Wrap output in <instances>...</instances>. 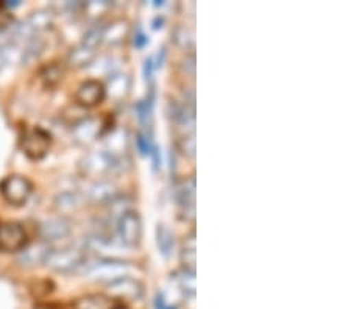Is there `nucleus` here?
Masks as SVG:
<instances>
[{
    "label": "nucleus",
    "instance_id": "nucleus-26",
    "mask_svg": "<svg viewBox=\"0 0 351 309\" xmlns=\"http://www.w3.org/2000/svg\"><path fill=\"white\" fill-rule=\"evenodd\" d=\"M178 149L181 153L188 158H194L195 156V136L194 134H184L178 140Z\"/></svg>",
    "mask_w": 351,
    "mask_h": 309
},
{
    "label": "nucleus",
    "instance_id": "nucleus-3",
    "mask_svg": "<svg viewBox=\"0 0 351 309\" xmlns=\"http://www.w3.org/2000/svg\"><path fill=\"white\" fill-rule=\"evenodd\" d=\"M121 156L116 158V156L110 155L106 150H94L83 156L80 162V171L83 175L99 178L114 172L116 169H121Z\"/></svg>",
    "mask_w": 351,
    "mask_h": 309
},
{
    "label": "nucleus",
    "instance_id": "nucleus-15",
    "mask_svg": "<svg viewBox=\"0 0 351 309\" xmlns=\"http://www.w3.org/2000/svg\"><path fill=\"white\" fill-rule=\"evenodd\" d=\"M73 309H121L122 303L106 294L83 295L72 303Z\"/></svg>",
    "mask_w": 351,
    "mask_h": 309
},
{
    "label": "nucleus",
    "instance_id": "nucleus-12",
    "mask_svg": "<svg viewBox=\"0 0 351 309\" xmlns=\"http://www.w3.org/2000/svg\"><path fill=\"white\" fill-rule=\"evenodd\" d=\"M177 200L181 206L184 219L189 222L195 221V177L184 178L177 186Z\"/></svg>",
    "mask_w": 351,
    "mask_h": 309
},
{
    "label": "nucleus",
    "instance_id": "nucleus-4",
    "mask_svg": "<svg viewBox=\"0 0 351 309\" xmlns=\"http://www.w3.org/2000/svg\"><path fill=\"white\" fill-rule=\"evenodd\" d=\"M116 232L119 240L125 247L139 245L143 238V222H141L139 212L134 210L123 212L116 222Z\"/></svg>",
    "mask_w": 351,
    "mask_h": 309
},
{
    "label": "nucleus",
    "instance_id": "nucleus-22",
    "mask_svg": "<svg viewBox=\"0 0 351 309\" xmlns=\"http://www.w3.org/2000/svg\"><path fill=\"white\" fill-rule=\"evenodd\" d=\"M172 41L177 44L180 49L192 50L194 47V35H192L191 28L186 25H177L172 32Z\"/></svg>",
    "mask_w": 351,
    "mask_h": 309
},
{
    "label": "nucleus",
    "instance_id": "nucleus-16",
    "mask_svg": "<svg viewBox=\"0 0 351 309\" xmlns=\"http://www.w3.org/2000/svg\"><path fill=\"white\" fill-rule=\"evenodd\" d=\"M106 88V97H111L112 100H122L125 99L130 89H132V78L128 74H116L110 77L108 86Z\"/></svg>",
    "mask_w": 351,
    "mask_h": 309
},
{
    "label": "nucleus",
    "instance_id": "nucleus-28",
    "mask_svg": "<svg viewBox=\"0 0 351 309\" xmlns=\"http://www.w3.org/2000/svg\"><path fill=\"white\" fill-rule=\"evenodd\" d=\"M61 78H63V71H61L58 66H50L44 74V80L49 86H53V84L58 83Z\"/></svg>",
    "mask_w": 351,
    "mask_h": 309
},
{
    "label": "nucleus",
    "instance_id": "nucleus-7",
    "mask_svg": "<svg viewBox=\"0 0 351 309\" xmlns=\"http://www.w3.org/2000/svg\"><path fill=\"white\" fill-rule=\"evenodd\" d=\"M106 99L105 84L95 78L83 82L75 92V102L83 108H94Z\"/></svg>",
    "mask_w": 351,
    "mask_h": 309
},
{
    "label": "nucleus",
    "instance_id": "nucleus-6",
    "mask_svg": "<svg viewBox=\"0 0 351 309\" xmlns=\"http://www.w3.org/2000/svg\"><path fill=\"white\" fill-rule=\"evenodd\" d=\"M52 145V136L41 127H33L22 138V150L33 161L43 160Z\"/></svg>",
    "mask_w": 351,
    "mask_h": 309
},
{
    "label": "nucleus",
    "instance_id": "nucleus-19",
    "mask_svg": "<svg viewBox=\"0 0 351 309\" xmlns=\"http://www.w3.org/2000/svg\"><path fill=\"white\" fill-rule=\"evenodd\" d=\"M45 39L41 35H36L28 39L24 44H22V58L21 63L22 64H30L33 61L38 60L39 56L43 55V52L45 50Z\"/></svg>",
    "mask_w": 351,
    "mask_h": 309
},
{
    "label": "nucleus",
    "instance_id": "nucleus-25",
    "mask_svg": "<svg viewBox=\"0 0 351 309\" xmlns=\"http://www.w3.org/2000/svg\"><path fill=\"white\" fill-rule=\"evenodd\" d=\"M104 30H105V24H95L90 28H88V32L84 33V36L82 39L83 46H86L89 49H97L101 41H104Z\"/></svg>",
    "mask_w": 351,
    "mask_h": 309
},
{
    "label": "nucleus",
    "instance_id": "nucleus-20",
    "mask_svg": "<svg viewBox=\"0 0 351 309\" xmlns=\"http://www.w3.org/2000/svg\"><path fill=\"white\" fill-rule=\"evenodd\" d=\"M127 33H128L127 21H123V19L112 21L111 24L105 25L104 41H101V42L108 44V46H116V44L122 42L123 39H125Z\"/></svg>",
    "mask_w": 351,
    "mask_h": 309
},
{
    "label": "nucleus",
    "instance_id": "nucleus-29",
    "mask_svg": "<svg viewBox=\"0 0 351 309\" xmlns=\"http://www.w3.org/2000/svg\"><path fill=\"white\" fill-rule=\"evenodd\" d=\"M181 284H183V289L186 294H191L194 297L195 294V273L183 272V277H181Z\"/></svg>",
    "mask_w": 351,
    "mask_h": 309
},
{
    "label": "nucleus",
    "instance_id": "nucleus-13",
    "mask_svg": "<svg viewBox=\"0 0 351 309\" xmlns=\"http://www.w3.org/2000/svg\"><path fill=\"white\" fill-rule=\"evenodd\" d=\"M117 197L116 184L110 180H95L86 189V199L93 203L108 205Z\"/></svg>",
    "mask_w": 351,
    "mask_h": 309
},
{
    "label": "nucleus",
    "instance_id": "nucleus-11",
    "mask_svg": "<svg viewBox=\"0 0 351 309\" xmlns=\"http://www.w3.org/2000/svg\"><path fill=\"white\" fill-rule=\"evenodd\" d=\"M108 292L112 299L116 300L138 301L144 295V288L138 280L125 277L108 284Z\"/></svg>",
    "mask_w": 351,
    "mask_h": 309
},
{
    "label": "nucleus",
    "instance_id": "nucleus-14",
    "mask_svg": "<svg viewBox=\"0 0 351 309\" xmlns=\"http://www.w3.org/2000/svg\"><path fill=\"white\" fill-rule=\"evenodd\" d=\"M50 251H52V247H50V244L41 240V243L24 247V249L21 250L18 261L21 266H24V267H35V266H39V264L45 262Z\"/></svg>",
    "mask_w": 351,
    "mask_h": 309
},
{
    "label": "nucleus",
    "instance_id": "nucleus-5",
    "mask_svg": "<svg viewBox=\"0 0 351 309\" xmlns=\"http://www.w3.org/2000/svg\"><path fill=\"white\" fill-rule=\"evenodd\" d=\"M0 193L3 199L11 205L21 206L30 199L33 193V183L27 177L22 175H10L2 180L0 183Z\"/></svg>",
    "mask_w": 351,
    "mask_h": 309
},
{
    "label": "nucleus",
    "instance_id": "nucleus-2",
    "mask_svg": "<svg viewBox=\"0 0 351 309\" xmlns=\"http://www.w3.org/2000/svg\"><path fill=\"white\" fill-rule=\"evenodd\" d=\"M130 266L123 260H100L84 269V278L94 283L111 284L128 277Z\"/></svg>",
    "mask_w": 351,
    "mask_h": 309
},
{
    "label": "nucleus",
    "instance_id": "nucleus-17",
    "mask_svg": "<svg viewBox=\"0 0 351 309\" xmlns=\"http://www.w3.org/2000/svg\"><path fill=\"white\" fill-rule=\"evenodd\" d=\"M83 203L82 194H78L77 190H63L53 199V206L55 210L61 212V214H67V212H72L78 210Z\"/></svg>",
    "mask_w": 351,
    "mask_h": 309
},
{
    "label": "nucleus",
    "instance_id": "nucleus-23",
    "mask_svg": "<svg viewBox=\"0 0 351 309\" xmlns=\"http://www.w3.org/2000/svg\"><path fill=\"white\" fill-rule=\"evenodd\" d=\"M156 239H158V249L162 253L164 256L171 255L173 249V234L171 230H169L166 225H158L156 228Z\"/></svg>",
    "mask_w": 351,
    "mask_h": 309
},
{
    "label": "nucleus",
    "instance_id": "nucleus-27",
    "mask_svg": "<svg viewBox=\"0 0 351 309\" xmlns=\"http://www.w3.org/2000/svg\"><path fill=\"white\" fill-rule=\"evenodd\" d=\"M110 8L108 2H88L83 3V13L88 16V18L97 19L99 16Z\"/></svg>",
    "mask_w": 351,
    "mask_h": 309
},
{
    "label": "nucleus",
    "instance_id": "nucleus-21",
    "mask_svg": "<svg viewBox=\"0 0 351 309\" xmlns=\"http://www.w3.org/2000/svg\"><path fill=\"white\" fill-rule=\"evenodd\" d=\"M94 58H95V50L83 46L80 42L78 46H75L71 50L69 55H67V63L73 67H86L89 64H93Z\"/></svg>",
    "mask_w": 351,
    "mask_h": 309
},
{
    "label": "nucleus",
    "instance_id": "nucleus-1",
    "mask_svg": "<svg viewBox=\"0 0 351 309\" xmlns=\"http://www.w3.org/2000/svg\"><path fill=\"white\" fill-rule=\"evenodd\" d=\"M88 258L84 249L80 247H63V249H56L49 253L47 260H45V266L50 271L58 273H71L77 272L78 269H83L86 264Z\"/></svg>",
    "mask_w": 351,
    "mask_h": 309
},
{
    "label": "nucleus",
    "instance_id": "nucleus-18",
    "mask_svg": "<svg viewBox=\"0 0 351 309\" xmlns=\"http://www.w3.org/2000/svg\"><path fill=\"white\" fill-rule=\"evenodd\" d=\"M197 243H195V232H191L184 238L183 249H181V266H183L184 272L195 273V264H197Z\"/></svg>",
    "mask_w": 351,
    "mask_h": 309
},
{
    "label": "nucleus",
    "instance_id": "nucleus-10",
    "mask_svg": "<svg viewBox=\"0 0 351 309\" xmlns=\"http://www.w3.org/2000/svg\"><path fill=\"white\" fill-rule=\"evenodd\" d=\"M72 221L66 216H56L52 219H47L39 227V236L44 243H53V240H60L67 238L72 233Z\"/></svg>",
    "mask_w": 351,
    "mask_h": 309
},
{
    "label": "nucleus",
    "instance_id": "nucleus-9",
    "mask_svg": "<svg viewBox=\"0 0 351 309\" xmlns=\"http://www.w3.org/2000/svg\"><path fill=\"white\" fill-rule=\"evenodd\" d=\"M100 132L101 122L97 117H84L72 127V139L73 143L82 145V147H88V145L94 144L99 139Z\"/></svg>",
    "mask_w": 351,
    "mask_h": 309
},
{
    "label": "nucleus",
    "instance_id": "nucleus-8",
    "mask_svg": "<svg viewBox=\"0 0 351 309\" xmlns=\"http://www.w3.org/2000/svg\"><path fill=\"white\" fill-rule=\"evenodd\" d=\"M27 244V233L18 222L0 225V251H21Z\"/></svg>",
    "mask_w": 351,
    "mask_h": 309
},
{
    "label": "nucleus",
    "instance_id": "nucleus-24",
    "mask_svg": "<svg viewBox=\"0 0 351 309\" xmlns=\"http://www.w3.org/2000/svg\"><path fill=\"white\" fill-rule=\"evenodd\" d=\"M125 147H127V133L122 132V130H116L110 136L108 143H106L105 150L108 151L110 155L119 158V155L125 151Z\"/></svg>",
    "mask_w": 351,
    "mask_h": 309
}]
</instances>
